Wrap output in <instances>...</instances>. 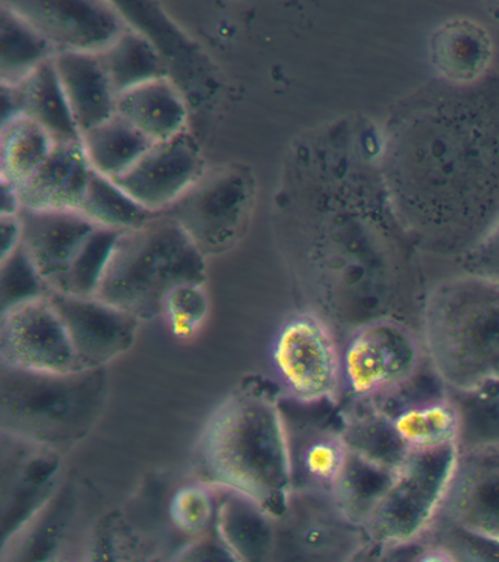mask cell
Wrapping results in <instances>:
<instances>
[{"label": "cell", "instance_id": "cell-36", "mask_svg": "<svg viewBox=\"0 0 499 562\" xmlns=\"http://www.w3.org/2000/svg\"><path fill=\"white\" fill-rule=\"evenodd\" d=\"M0 226H2V255L0 258H3L23 244V228H21L19 214L2 215Z\"/></svg>", "mask_w": 499, "mask_h": 562}, {"label": "cell", "instance_id": "cell-34", "mask_svg": "<svg viewBox=\"0 0 499 562\" xmlns=\"http://www.w3.org/2000/svg\"><path fill=\"white\" fill-rule=\"evenodd\" d=\"M420 539L440 547L442 551L449 553L451 561L499 560V543L460 529L440 518L432 522L427 533Z\"/></svg>", "mask_w": 499, "mask_h": 562}, {"label": "cell", "instance_id": "cell-26", "mask_svg": "<svg viewBox=\"0 0 499 562\" xmlns=\"http://www.w3.org/2000/svg\"><path fill=\"white\" fill-rule=\"evenodd\" d=\"M99 56L116 95L166 75L163 64L150 42L131 29L99 52Z\"/></svg>", "mask_w": 499, "mask_h": 562}, {"label": "cell", "instance_id": "cell-25", "mask_svg": "<svg viewBox=\"0 0 499 562\" xmlns=\"http://www.w3.org/2000/svg\"><path fill=\"white\" fill-rule=\"evenodd\" d=\"M55 140L27 114L2 122V180L14 187L32 178L49 157Z\"/></svg>", "mask_w": 499, "mask_h": 562}, {"label": "cell", "instance_id": "cell-35", "mask_svg": "<svg viewBox=\"0 0 499 562\" xmlns=\"http://www.w3.org/2000/svg\"><path fill=\"white\" fill-rule=\"evenodd\" d=\"M181 561H214V560H230L235 561L229 549L223 543L220 536H218L216 526L205 531V533L195 536L190 544L181 549V553L177 557Z\"/></svg>", "mask_w": 499, "mask_h": 562}, {"label": "cell", "instance_id": "cell-33", "mask_svg": "<svg viewBox=\"0 0 499 562\" xmlns=\"http://www.w3.org/2000/svg\"><path fill=\"white\" fill-rule=\"evenodd\" d=\"M0 266H2L0 271L2 311L50 293L45 280L38 274L32 259L25 252L23 244L7 257L0 258Z\"/></svg>", "mask_w": 499, "mask_h": 562}, {"label": "cell", "instance_id": "cell-23", "mask_svg": "<svg viewBox=\"0 0 499 562\" xmlns=\"http://www.w3.org/2000/svg\"><path fill=\"white\" fill-rule=\"evenodd\" d=\"M393 420L410 450L457 446L460 417L449 391L400 408L394 413Z\"/></svg>", "mask_w": 499, "mask_h": 562}, {"label": "cell", "instance_id": "cell-19", "mask_svg": "<svg viewBox=\"0 0 499 562\" xmlns=\"http://www.w3.org/2000/svg\"><path fill=\"white\" fill-rule=\"evenodd\" d=\"M116 113L152 144L173 138L188 130L185 101L166 75L117 95Z\"/></svg>", "mask_w": 499, "mask_h": 562}, {"label": "cell", "instance_id": "cell-8", "mask_svg": "<svg viewBox=\"0 0 499 562\" xmlns=\"http://www.w3.org/2000/svg\"><path fill=\"white\" fill-rule=\"evenodd\" d=\"M251 206V184L245 175L222 171L201 176L163 213L177 218L201 252L218 255L236 244Z\"/></svg>", "mask_w": 499, "mask_h": 562}, {"label": "cell", "instance_id": "cell-31", "mask_svg": "<svg viewBox=\"0 0 499 562\" xmlns=\"http://www.w3.org/2000/svg\"><path fill=\"white\" fill-rule=\"evenodd\" d=\"M218 491L203 481L179 487L170 499L173 526L183 533L200 536L216 522Z\"/></svg>", "mask_w": 499, "mask_h": 562}, {"label": "cell", "instance_id": "cell-15", "mask_svg": "<svg viewBox=\"0 0 499 562\" xmlns=\"http://www.w3.org/2000/svg\"><path fill=\"white\" fill-rule=\"evenodd\" d=\"M19 218L25 252L50 292H63L72 262L98 224L80 210L21 209Z\"/></svg>", "mask_w": 499, "mask_h": 562}, {"label": "cell", "instance_id": "cell-17", "mask_svg": "<svg viewBox=\"0 0 499 562\" xmlns=\"http://www.w3.org/2000/svg\"><path fill=\"white\" fill-rule=\"evenodd\" d=\"M339 425L350 454L394 474L411 451L398 435L393 416L371 400H341Z\"/></svg>", "mask_w": 499, "mask_h": 562}, {"label": "cell", "instance_id": "cell-24", "mask_svg": "<svg viewBox=\"0 0 499 562\" xmlns=\"http://www.w3.org/2000/svg\"><path fill=\"white\" fill-rule=\"evenodd\" d=\"M292 459L293 473L304 477L305 490L330 492L348 460L339 422L306 429L297 446H292Z\"/></svg>", "mask_w": 499, "mask_h": 562}, {"label": "cell", "instance_id": "cell-2", "mask_svg": "<svg viewBox=\"0 0 499 562\" xmlns=\"http://www.w3.org/2000/svg\"><path fill=\"white\" fill-rule=\"evenodd\" d=\"M419 334L446 391L499 385V281L466 270L429 285Z\"/></svg>", "mask_w": 499, "mask_h": 562}, {"label": "cell", "instance_id": "cell-14", "mask_svg": "<svg viewBox=\"0 0 499 562\" xmlns=\"http://www.w3.org/2000/svg\"><path fill=\"white\" fill-rule=\"evenodd\" d=\"M203 173L199 144L186 130L152 144L128 171L113 180L150 213H163Z\"/></svg>", "mask_w": 499, "mask_h": 562}, {"label": "cell", "instance_id": "cell-7", "mask_svg": "<svg viewBox=\"0 0 499 562\" xmlns=\"http://www.w3.org/2000/svg\"><path fill=\"white\" fill-rule=\"evenodd\" d=\"M427 362L416 325L396 318L363 325L343 340V398H383Z\"/></svg>", "mask_w": 499, "mask_h": 562}, {"label": "cell", "instance_id": "cell-4", "mask_svg": "<svg viewBox=\"0 0 499 562\" xmlns=\"http://www.w3.org/2000/svg\"><path fill=\"white\" fill-rule=\"evenodd\" d=\"M205 258L177 218L152 214L120 233L94 296L141 323L159 318L170 290L188 281L204 283Z\"/></svg>", "mask_w": 499, "mask_h": 562}, {"label": "cell", "instance_id": "cell-13", "mask_svg": "<svg viewBox=\"0 0 499 562\" xmlns=\"http://www.w3.org/2000/svg\"><path fill=\"white\" fill-rule=\"evenodd\" d=\"M82 368H106L129 351L141 321L95 296L50 292Z\"/></svg>", "mask_w": 499, "mask_h": 562}, {"label": "cell", "instance_id": "cell-1", "mask_svg": "<svg viewBox=\"0 0 499 562\" xmlns=\"http://www.w3.org/2000/svg\"><path fill=\"white\" fill-rule=\"evenodd\" d=\"M199 481L257 501L274 520L286 516L295 492L292 443L279 394L248 378L212 413L196 442Z\"/></svg>", "mask_w": 499, "mask_h": 562}, {"label": "cell", "instance_id": "cell-20", "mask_svg": "<svg viewBox=\"0 0 499 562\" xmlns=\"http://www.w3.org/2000/svg\"><path fill=\"white\" fill-rule=\"evenodd\" d=\"M218 491L216 530L235 561L269 560L274 551V518L257 501L235 491Z\"/></svg>", "mask_w": 499, "mask_h": 562}, {"label": "cell", "instance_id": "cell-10", "mask_svg": "<svg viewBox=\"0 0 499 562\" xmlns=\"http://www.w3.org/2000/svg\"><path fill=\"white\" fill-rule=\"evenodd\" d=\"M58 52H102L128 26L107 0H2Z\"/></svg>", "mask_w": 499, "mask_h": 562}, {"label": "cell", "instance_id": "cell-9", "mask_svg": "<svg viewBox=\"0 0 499 562\" xmlns=\"http://www.w3.org/2000/svg\"><path fill=\"white\" fill-rule=\"evenodd\" d=\"M0 363L36 372L86 369L49 294L2 311Z\"/></svg>", "mask_w": 499, "mask_h": 562}, {"label": "cell", "instance_id": "cell-22", "mask_svg": "<svg viewBox=\"0 0 499 562\" xmlns=\"http://www.w3.org/2000/svg\"><path fill=\"white\" fill-rule=\"evenodd\" d=\"M81 145L93 170L116 179L128 171L152 143L116 113L86 131Z\"/></svg>", "mask_w": 499, "mask_h": 562}, {"label": "cell", "instance_id": "cell-27", "mask_svg": "<svg viewBox=\"0 0 499 562\" xmlns=\"http://www.w3.org/2000/svg\"><path fill=\"white\" fill-rule=\"evenodd\" d=\"M56 55L54 46L33 26L2 7V82L19 83L34 69Z\"/></svg>", "mask_w": 499, "mask_h": 562}, {"label": "cell", "instance_id": "cell-3", "mask_svg": "<svg viewBox=\"0 0 499 562\" xmlns=\"http://www.w3.org/2000/svg\"><path fill=\"white\" fill-rule=\"evenodd\" d=\"M107 397V367L56 373L0 364V432L65 456L95 428Z\"/></svg>", "mask_w": 499, "mask_h": 562}, {"label": "cell", "instance_id": "cell-21", "mask_svg": "<svg viewBox=\"0 0 499 562\" xmlns=\"http://www.w3.org/2000/svg\"><path fill=\"white\" fill-rule=\"evenodd\" d=\"M12 86L19 94L21 113L45 127L56 144L81 140V132L60 86L54 57L34 69L23 81Z\"/></svg>", "mask_w": 499, "mask_h": 562}, {"label": "cell", "instance_id": "cell-18", "mask_svg": "<svg viewBox=\"0 0 499 562\" xmlns=\"http://www.w3.org/2000/svg\"><path fill=\"white\" fill-rule=\"evenodd\" d=\"M54 64L81 135L116 114L117 95L99 53L58 52Z\"/></svg>", "mask_w": 499, "mask_h": 562}, {"label": "cell", "instance_id": "cell-30", "mask_svg": "<svg viewBox=\"0 0 499 562\" xmlns=\"http://www.w3.org/2000/svg\"><path fill=\"white\" fill-rule=\"evenodd\" d=\"M121 232L106 227H95L84 241L76 261L72 262L63 292L77 296H94L100 277L103 274L113 245Z\"/></svg>", "mask_w": 499, "mask_h": 562}, {"label": "cell", "instance_id": "cell-16", "mask_svg": "<svg viewBox=\"0 0 499 562\" xmlns=\"http://www.w3.org/2000/svg\"><path fill=\"white\" fill-rule=\"evenodd\" d=\"M91 173L81 140L55 144L36 173L15 187L21 209L80 210Z\"/></svg>", "mask_w": 499, "mask_h": 562}, {"label": "cell", "instance_id": "cell-5", "mask_svg": "<svg viewBox=\"0 0 499 562\" xmlns=\"http://www.w3.org/2000/svg\"><path fill=\"white\" fill-rule=\"evenodd\" d=\"M458 447L411 450L363 521L375 558L416 542L440 513Z\"/></svg>", "mask_w": 499, "mask_h": 562}, {"label": "cell", "instance_id": "cell-11", "mask_svg": "<svg viewBox=\"0 0 499 562\" xmlns=\"http://www.w3.org/2000/svg\"><path fill=\"white\" fill-rule=\"evenodd\" d=\"M436 518L499 543V446L458 448Z\"/></svg>", "mask_w": 499, "mask_h": 562}, {"label": "cell", "instance_id": "cell-28", "mask_svg": "<svg viewBox=\"0 0 499 562\" xmlns=\"http://www.w3.org/2000/svg\"><path fill=\"white\" fill-rule=\"evenodd\" d=\"M80 211L100 227L124 232L150 218V211L138 204L124 188L99 171L91 173Z\"/></svg>", "mask_w": 499, "mask_h": 562}, {"label": "cell", "instance_id": "cell-32", "mask_svg": "<svg viewBox=\"0 0 499 562\" xmlns=\"http://www.w3.org/2000/svg\"><path fill=\"white\" fill-rule=\"evenodd\" d=\"M208 312L209 299L204 283L188 281L170 290L161 316L174 337L190 340L203 327Z\"/></svg>", "mask_w": 499, "mask_h": 562}, {"label": "cell", "instance_id": "cell-29", "mask_svg": "<svg viewBox=\"0 0 499 562\" xmlns=\"http://www.w3.org/2000/svg\"><path fill=\"white\" fill-rule=\"evenodd\" d=\"M449 394L458 411L457 447L499 446V385Z\"/></svg>", "mask_w": 499, "mask_h": 562}, {"label": "cell", "instance_id": "cell-6", "mask_svg": "<svg viewBox=\"0 0 499 562\" xmlns=\"http://www.w3.org/2000/svg\"><path fill=\"white\" fill-rule=\"evenodd\" d=\"M271 359L284 393L304 406L343 400V341L313 310L288 316L275 334Z\"/></svg>", "mask_w": 499, "mask_h": 562}, {"label": "cell", "instance_id": "cell-12", "mask_svg": "<svg viewBox=\"0 0 499 562\" xmlns=\"http://www.w3.org/2000/svg\"><path fill=\"white\" fill-rule=\"evenodd\" d=\"M63 454L2 432V547L54 494Z\"/></svg>", "mask_w": 499, "mask_h": 562}]
</instances>
